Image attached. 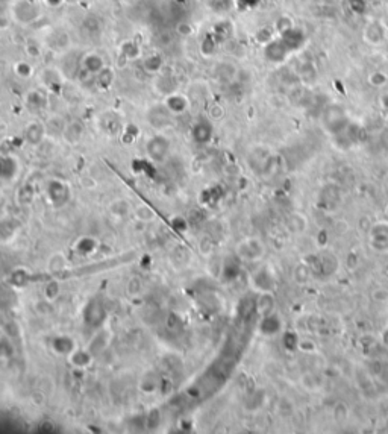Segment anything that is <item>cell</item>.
Wrapping results in <instances>:
<instances>
[{"label": "cell", "instance_id": "6da1fadb", "mask_svg": "<svg viewBox=\"0 0 388 434\" xmlns=\"http://www.w3.org/2000/svg\"><path fill=\"white\" fill-rule=\"evenodd\" d=\"M11 14H13V19L19 25L26 26L40 20L43 16V11L38 7V4L32 2V0H16L14 5L11 7Z\"/></svg>", "mask_w": 388, "mask_h": 434}, {"label": "cell", "instance_id": "7a4b0ae2", "mask_svg": "<svg viewBox=\"0 0 388 434\" xmlns=\"http://www.w3.org/2000/svg\"><path fill=\"white\" fill-rule=\"evenodd\" d=\"M169 152V141L161 135H156L149 140L147 143V153L152 159L155 161H162L167 156Z\"/></svg>", "mask_w": 388, "mask_h": 434}, {"label": "cell", "instance_id": "3957f363", "mask_svg": "<svg viewBox=\"0 0 388 434\" xmlns=\"http://www.w3.org/2000/svg\"><path fill=\"white\" fill-rule=\"evenodd\" d=\"M165 108L169 110V113L182 114L188 108V99L184 94H179L175 91L169 96H165Z\"/></svg>", "mask_w": 388, "mask_h": 434}, {"label": "cell", "instance_id": "277c9868", "mask_svg": "<svg viewBox=\"0 0 388 434\" xmlns=\"http://www.w3.org/2000/svg\"><path fill=\"white\" fill-rule=\"evenodd\" d=\"M81 66L88 73L97 75L105 67V63H103V58L100 55H97V53H87L81 61Z\"/></svg>", "mask_w": 388, "mask_h": 434}, {"label": "cell", "instance_id": "5b68a950", "mask_svg": "<svg viewBox=\"0 0 388 434\" xmlns=\"http://www.w3.org/2000/svg\"><path fill=\"white\" fill-rule=\"evenodd\" d=\"M41 81L44 82L46 87L53 88L55 85H60V84L63 82V78H61V73H60L57 69L47 67V69H44V70L41 72Z\"/></svg>", "mask_w": 388, "mask_h": 434}, {"label": "cell", "instance_id": "8992f818", "mask_svg": "<svg viewBox=\"0 0 388 434\" xmlns=\"http://www.w3.org/2000/svg\"><path fill=\"white\" fill-rule=\"evenodd\" d=\"M26 135H28V140L34 144H37L43 137H44V128L40 126L38 123H32L28 131H26Z\"/></svg>", "mask_w": 388, "mask_h": 434}, {"label": "cell", "instance_id": "52a82bcc", "mask_svg": "<svg viewBox=\"0 0 388 434\" xmlns=\"http://www.w3.org/2000/svg\"><path fill=\"white\" fill-rule=\"evenodd\" d=\"M162 58L159 57V55H153V57H149V58H146L144 60V63H143V66H144V69L147 70V72H152V73H156V72H159L161 70V67H162Z\"/></svg>", "mask_w": 388, "mask_h": 434}, {"label": "cell", "instance_id": "ba28073f", "mask_svg": "<svg viewBox=\"0 0 388 434\" xmlns=\"http://www.w3.org/2000/svg\"><path fill=\"white\" fill-rule=\"evenodd\" d=\"M97 78H99V82L102 87H109L111 84H113L114 81V72L108 69V67H103L99 73H97Z\"/></svg>", "mask_w": 388, "mask_h": 434}, {"label": "cell", "instance_id": "9c48e42d", "mask_svg": "<svg viewBox=\"0 0 388 434\" xmlns=\"http://www.w3.org/2000/svg\"><path fill=\"white\" fill-rule=\"evenodd\" d=\"M14 70H16V75L20 76V78H23V79L32 76V73H34V67H32L29 63H26V61H20V63H17L16 67H14Z\"/></svg>", "mask_w": 388, "mask_h": 434}, {"label": "cell", "instance_id": "30bf717a", "mask_svg": "<svg viewBox=\"0 0 388 434\" xmlns=\"http://www.w3.org/2000/svg\"><path fill=\"white\" fill-rule=\"evenodd\" d=\"M123 50H125V57L126 60H137L138 55H140V47L134 43H126L123 46Z\"/></svg>", "mask_w": 388, "mask_h": 434}, {"label": "cell", "instance_id": "8fae6325", "mask_svg": "<svg viewBox=\"0 0 388 434\" xmlns=\"http://www.w3.org/2000/svg\"><path fill=\"white\" fill-rule=\"evenodd\" d=\"M63 2H64V0H46V4L49 7H60Z\"/></svg>", "mask_w": 388, "mask_h": 434}]
</instances>
